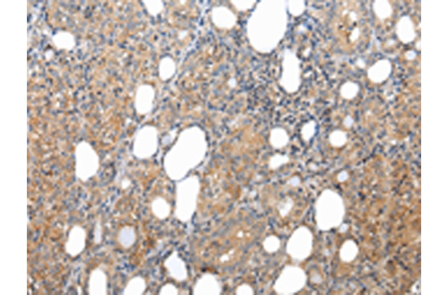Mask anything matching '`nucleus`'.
Segmentation results:
<instances>
[{"mask_svg":"<svg viewBox=\"0 0 448 295\" xmlns=\"http://www.w3.org/2000/svg\"><path fill=\"white\" fill-rule=\"evenodd\" d=\"M208 148L204 132L194 126L183 130L165 157V169L172 180H181L204 160Z\"/></svg>","mask_w":448,"mask_h":295,"instance_id":"f257e3e1","label":"nucleus"},{"mask_svg":"<svg viewBox=\"0 0 448 295\" xmlns=\"http://www.w3.org/2000/svg\"><path fill=\"white\" fill-rule=\"evenodd\" d=\"M76 169L77 176L86 181L96 174L99 167V158L92 147L81 142L76 148Z\"/></svg>","mask_w":448,"mask_h":295,"instance_id":"f03ea898","label":"nucleus"},{"mask_svg":"<svg viewBox=\"0 0 448 295\" xmlns=\"http://www.w3.org/2000/svg\"><path fill=\"white\" fill-rule=\"evenodd\" d=\"M158 145V131L154 126L147 125L135 133L133 142V152L138 158L147 159L156 152Z\"/></svg>","mask_w":448,"mask_h":295,"instance_id":"7ed1b4c3","label":"nucleus"},{"mask_svg":"<svg viewBox=\"0 0 448 295\" xmlns=\"http://www.w3.org/2000/svg\"><path fill=\"white\" fill-rule=\"evenodd\" d=\"M342 201L340 196L333 190L326 189L321 192L315 203L316 220L319 228L325 230L330 228L332 212L340 205Z\"/></svg>","mask_w":448,"mask_h":295,"instance_id":"20e7f679","label":"nucleus"},{"mask_svg":"<svg viewBox=\"0 0 448 295\" xmlns=\"http://www.w3.org/2000/svg\"><path fill=\"white\" fill-rule=\"evenodd\" d=\"M312 244L313 236L310 231L304 226L299 227L289 239L288 253L293 259L303 260L310 255Z\"/></svg>","mask_w":448,"mask_h":295,"instance_id":"39448f33","label":"nucleus"},{"mask_svg":"<svg viewBox=\"0 0 448 295\" xmlns=\"http://www.w3.org/2000/svg\"><path fill=\"white\" fill-rule=\"evenodd\" d=\"M155 97V89L151 85H140L136 89L134 97V105L136 112L141 115L151 112Z\"/></svg>","mask_w":448,"mask_h":295,"instance_id":"423d86ee","label":"nucleus"},{"mask_svg":"<svg viewBox=\"0 0 448 295\" xmlns=\"http://www.w3.org/2000/svg\"><path fill=\"white\" fill-rule=\"evenodd\" d=\"M284 273V294H293L299 291L304 286L306 280V276L300 268L288 266Z\"/></svg>","mask_w":448,"mask_h":295,"instance_id":"0eeeda50","label":"nucleus"},{"mask_svg":"<svg viewBox=\"0 0 448 295\" xmlns=\"http://www.w3.org/2000/svg\"><path fill=\"white\" fill-rule=\"evenodd\" d=\"M85 232L81 227L76 226L72 228L66 242V251L72 256L82 252L85 245Z\"/></svg>","mask_w":448,"mask_h":295,"instance_id":"6e6552de","label":"nucleus"},{"mask_svg":"<svg viewBox=\"0 0 448 295\" xmlns=\"http://www.w3.org/2000/svg\"><path fill=\"white\" fill-rule=\"evenodd\" d=\"M396 33L399 39L406 44L413 41L416 37L414 23L409 16H402L396 25Z\"/></svg>","mask_w":448,"mask_h":295,"instance_id":"1a4fd4ad","label":"nucleus"},{"mask_svg":"<svg viewBox=\"0 0 448 295\" xmlns=\"http://www.w3.org/2000/svg\"><path fill=\"white\" fill-rule=\"evenodd\" d=\"M391 69V64L389 61L380 60L369 68L368 76L372 81L381 83L389 77Z\"/></svg>","mask_w":448,"mask_h":295,"instance_id":"9d476101","label":"nucleus"},{"mask_svg":"<svg viewBox=\"0 0 448 295\" xmlns=\"http://www.w3.org/2000/svg\"><path fill=\"white\" fill-rule=\"evenodd\" d=\"M268 139L269 143L273 148L281 149L288 145L290 136L284 128L276 127L270 131Z\"/></svg>","mask_w":448,"mask_h":295,"instance_id":"9b49d317","label":"nucleus"},{"mask_svg":"<svg viewBox=\"0 0 448 295\" xmlns=\"http://www.w3.org/2000/svg\"><path fill=\"white\" fill-rule=\"evenodd\" d=\"M175 71V65L173 60L166 56L161 59L158 63V74L159 78L163 81L170 79Z\"/></svg>","mask_w":448,"mask_h":295,"instance_id":"f8f14e48","label":"nucleus"},{"mask_svg":"<svg viewBox=\"0 0 448 295\" xmlns=\"http://www.w3.org/2000/svg\"><path fill=\"white\" fill-rule=\"evenodd\" d=\"M373 11L380 20L389 17L392 13L391 5L387 0H376L373 4Z\"/></svg>","mask_w":448,"mask_h":295,"instance_id":"ddd939ff","label":"nucleus"},{"mask_svg":"<svg viewBox=\"0 0 448 295\" xmlns=\"http://www.w3.org/2000/svg\"><path fill=\"white\" fill-rule=\"evenodd\" d=\"M348 137L347 133L341 130L336 129L331 132L328 137L330 144L334 148H340L344 146L347 143Z\"/></svg>","mask_w":448,"mask_h":295,"instance_id":"4468645a","label":"nucleus"},{"mask_svg":"<svg viewBox=\"0 0 448 295\" xmlns=\"http://www.w3.org/2000/svg\"><path fill=\"white\" fill-rule=\"evenodd\" d=\"M317 123L314 120H310L303 124L300 130V135L302 140L305 142H310L316 133Z\"/></svg>","mask_w":448,"mask_h":295,"instance_id":"2eb2a0df","label":"nucleus"},{"mask_svg":"<svg viewBox=\"0 0 448 295\" xmlns=\"http://www.w3.org/2000/svg\"><path fill=\"white\" fill-rule=\"evenodd\" d=\"M290 161L289 156L285 154L276 153L269 158L268 166L269 169L275 170Z\"/></svg>","mask_w":448,"mask_h":295,"instance_id":"dca6fc26","label":"nucleus"},{"mask_svg":"<svg viewBox=\"0 0 448 295\" xmlns=\"http://www.w3.org/2000/svg\"><path fill=\"white\" fill-rule=\"evenodd\" d=\"M148 13L152 16H156L164 8L161 0H144L142 1Z\"/></svg>","mask_w":448,"mask_h":295,"instance_id":"f3484780","label":"nucleus"},{"mask_svg":"<svg viewBox=\"0 0 448 295\" xmlns=\"http://www.w3.org/2000/svg\"><path fill=\"white\" fill-rule=\"evenodd\" d=\"M359 90V87L355 84H345L341 87L340 93L341 97L347 100L354 98Z\"/></svg>","mask_w":448,"mask_h":295,"instance_id":"a211bd4d","label":"nucleus"},{"mask_svg":"<svg viewBox=\"0 0 448 295\" xmlns=\"http://www.w3.org/2000/svg\"><path fill=\"white\" fill-rule=\"evenodd\" d=\"M301 179L298 175H294L290 178L287 181L286 183L292 187H297L301 184Z\"/></svg>","mask_w":448,"mask_h":295,"instance_id":"6ab92c4d","label":"nucleus"},{"mask_svg":"<svg viewBox=\"0 0 448 295\" xmlns=\"http://www.w3.org/2000/svg\"><path fill=\"white\" fill-rule=\"evenodd\" d=\"M354 123L353 118L349 115H346L342 120V124L346 129H350Z\"/></svg>","mask_w":448,"mask_h":295,"instance_id":"aec40b11","label":"nucleus"},{"mask_svg":"<svg viewBox=\"0 0 448 295\" xmlns=\"http://www.w3.org/2000/svg\"><path fill=\"white\" fill-rule=\"evenodd\" d=\"M349 177L348 172L346 170H341L338 173L336 176V179L339 182H344Z\"/></svg>","mask_w":448,"mask_h":295,"instance_id":"412c9836","label":"nucleus"},{"mask_svg":"<svg viewBox=\"0 0 448 295\" xmlns=\"http://www.w3.org/2000/svg\"><path fill=\"white\" fill-rule=\"evenodd\" d=\"M416 54L412 50L408 51L406 52L405 54L406 59L409 60H414L416 58Z\"/></svg>","mask_w":448,"mask_h":295,"instance_id":"4be33fe9","label":"nucleus"}]
</instances>
